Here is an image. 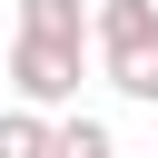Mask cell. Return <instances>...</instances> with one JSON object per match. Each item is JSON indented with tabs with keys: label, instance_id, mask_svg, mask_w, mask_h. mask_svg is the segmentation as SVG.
I'll use <instances>...</instances> for the list:
<instances>
[{
	"label": "cell",
	"instance_id": "1",
	"mask_svg": "<svg viewBox=\"0 0 158 158\" xmlns=\"http://www.w3.org/2000/svg\"><path fill=\"white\" fill-rule=\"evenodd\" d=\"M89 49H99V79L138 109H158V0H99L89 10Z\"/></svg>",
	"mask_w": 158,
	"mask_h": 158
},
{
	"label": "cell",
	"instance_id": "2",
	"mask_svg": "<svg viewBox=\"0 0 158 158\" xmlns=\"http://www.w3.org/2000/svg\"><path fill=\"white\" fill-rule=\"evenodd\" d=\"M79 69H89V40H49V30L10 40V89L30 109H79Z\"/></svg>",
	"mask_w": 158,
	"mask_h": 158
},
{
	"label": "cell",
	"instance_id": "3",
	"mask_svg": "<svg viewBox=\"0 0 158 158\" xmlns=\"http://www.w3.org/2000/svg\"><path fill=\"white\" fill-rule=\"evenodd\" d=\"M0 158H59V109L10 99V109H0Z\"/></svg>",
	"mask_w": 158,
	"mask_h": 158
},
{
	"label": "cell",
	"instance_id": "4",
	"mask_svg": "<svg viewBox=\"0 0 158 158\" xmlns=\"http://www.w3.org/2000/svg\"><path fill=\"white\" fill-rule=\"evenodd\" d=\"M59 158H118L109 118H99V109H59Z\"/></svg>",
	"mask_w": 158,
	"mask_h": 158
},
{
	"label": "cell",
	"instance_id": "5",
	"mask_svg": "<svg viewBox=\"0 0 158 158\" xmlns=\"http://www.w3.org/2000/svg\"><path fill=\"white\" fill-rule=\"evenodd\" d=\"M20 30H49V40H89V0H20Z\"/></svg>",
	"mask_w": 158,
	"mask_h": 158
}]
</instances>
